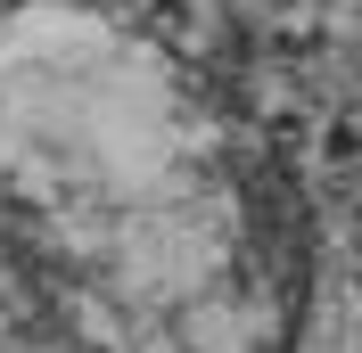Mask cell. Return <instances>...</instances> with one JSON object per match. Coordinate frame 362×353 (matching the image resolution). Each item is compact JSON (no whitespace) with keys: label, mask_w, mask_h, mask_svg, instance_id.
I'll list each match as a JSON object with an SVG mask.
<instances>
[{"label":"cell","mask_w":362,"mask_h":353,"mask_svg":"<svg viewBox=\"0 0 362 353\" xmlns=\"http://www.w3.org/2000/svg\"><path fill=\"white\" fill-rule=\"evenodd\" d=\"M0 198L99 353H264V255L223 132L90 25L0 42Z\"/></svg>","instance_id":"cell-1"}]
</instances>
